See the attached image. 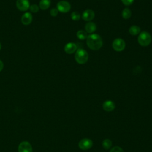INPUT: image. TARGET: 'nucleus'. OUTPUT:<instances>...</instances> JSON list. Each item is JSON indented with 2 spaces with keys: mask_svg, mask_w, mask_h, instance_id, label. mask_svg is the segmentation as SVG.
Here are the masks:
<instances>
[{
  "mask_svg": "<svg viewBox=\"0 0 152 152\" xmlns=\"http://www.w3.org/2000/svg\"><path fill=\"white\" fill-rule=\"evenodd\" d=\"M1 49V43H0V50Z\"/></svg>",
  "mask_w": 152,
  "mask_h": 152,
  "instance_id": "nucleus-25",
  "label": "nucleus"
},
{
  "mask_svg": "<svg viewBox=\"0 0 152 152\" xmlns=\"http://www.w3.org/2000/svg\"><path fill=\"white\" fill-rule=\"evenodd\" d=\"M56 7L58 11L62 13H66L71 9V5L66 1H61L58 2Z\"/></svg>",
  "mask_w": 152,
  "mask_h": 152,
  "instance_id": "nucleus-5",
  "label": "nucleus"
},
{
  "mask_svg": "<svg viewBox=\"0 0 152 152\" xmlns=\"http://www.w3.org/2000/svg\"><path fill=\"white\" fill-rule=\"evenodd\" d=\"M140 31H141L140 28L138 26H135V25H133L131 26L129 29V33L132 36H135L138 34L140 33Z\"/></svg>",
  "mask_w": 152,
  "mask_h": 152,
  "instance_id": "nucleus-15",
  "label": "nucleus"
},
{
  "mask_svg": "<svg viewBox=\"0 0 152 152\" xmlns=\"http://www.w3.org/2000/svg\"><path fill=\"white\" fill-rule=\"evenodd\" d=\"M87 33L83 30H79L77 33V37L80 40H84L87 37Z\"/></svg>",
  "mask_w": 152,
  "mask_h": 152,
  "instance_id": "nucleus-17",
  "label": "nucleus"
},
{
  "mask_svg": "<svg viewBox=\"0 0 152 152\" xmlns=\"http://www.w3.org/2000/svg\"><path fill=\"white\" fill-rule=\"evenodd\" d=\"M122 16L124 19H128L131 16V11L128 8H125L122 12Z\"/></svg>",
  "mask_w": 152,
  "mask_h": 152,
  "instance_id": "nucleus-16",
  "label": "nucleus"
},
{
  "mask_svg": "<svg viewBox=\"0 0 152 152\" xmlns=\"http://www.w3.org/2000/svg\"><path fill=\"white\" fill-rule=\"evenodd\" d=\"M21 23L25 25L30 24L33 20V17L30 12H26L21 17Z\"/></svg>",
  "mask_w": 152,
  "mask_h": 152,
  "instance_id": "nucleus-11",
  "label": "nucleus"
},
{
  "mask_svg": "<svg viewBox=\"0 0 152 152\" xmlns=\"http://www.w3.org/2000/svg\"><path fill=\"white\" fill-rule=\"evenodd\" d=\"M87 46L91 50H97L100 49L103 45L102 37L97 34H91L86 39Z\"/></svg>",
  "mask_w": 152,
  "mask_h": 152,
  "instance_id": "nucleus-1",
  "label": "nucleus"
},
{
  "mask_svg": "<svg viewBox=\"0 0 152 152\" xmlns=\"http://www.w3.org/2000/svg\"><path fill=\"white\" fill-rule=\"evenodd\" d=\"M71 19L74 21H78L81 18V16H80V14L77 12V11H74V12H72L71 14Z\"/></svg>",
  "mask_w": 152,
  "mask_h": 152,
  "instance_id": "nucleus-19",
  "label": "nucleus"
},
{
  "mask_svg": "<svg viewBox=\"0 0 152 152\" xmlns=\"http://www.w3.org/2000/svg\"><path fill=\"white\" fill-rule=\"evenodd\" d=\"M110 152H124V150L122 148H121L119 146H115L114 147H113Z\"/></svg>",
  "mask_w": 152,
  "mask_h": 152,
  "instance_id": "nucleus-21",
  "label": "nucleus"
},
{
  "mask_svg": "<svg viewBox=\"0 0 152 152\" xmlns=\"http://www.w3.org/2000/svg\"><path fill=\"white\" fill-rule=\"evenodd\" d=\"M112 48L115 51L121 52L125 48V42L122 39H115L112 42Z\"/></svg>",
  "mask_w": 152,
  "mask_h": 152,
  "instance_id": "nucleus-4",
  "label": "nucleus"
},
{
  "mask_svg": "<svg viewBox=\"0 0 152 152\" xmlns=\"http://www.w3.org/2000/svg\"><path fill=\"white\" fill-rule=\"evenodd\" d=\"M4 68V64L2 62V61L1 60H0V71H1Z\"/></svg>",
  "mask_w": 152,
  "mask_h": 152,
  "instance_id": "nucleus-24",
  "label": "nucleus"
},
{
  "mask_svg": "<svg viewBox=\"0 0 152 152\" xmlns=\"http://www.w3.org/2000/svg\"><path fill=\"white\" fill-rule=\"evenodd\" d=\"M58 10L57 8H53L52 9H51L50 11V14L51 16L52 17H56L57 16L58 14Z\"/></svg>",
  "mask_w": 152,
  "mask_h": 152,
  "instance_id": "nucleus-22",
  "label": "nucleus"
},
{
  "mask_svg": "<svg viewBox=\"0 0 152 152\" xmlns=\"http://www.w3.org/2000/svg\"><path fill=\"white\" fill-rule=\"evenodd\" d=\"M112 145V141L109 139H105L102 142V145L103 148L106 150L109 149Z\"/></svg>",
  "mask_w": 152,
  "mask_h": 152,
  "instance_id": "nucleus-18",
  "label": "nucleus"
},
{
  "mask_svg": "<svg viewBox=\"0 0 152 152\" xmlns=\"http://www.w3.org/2000/svg\"><path fill=\"white\" fill-rule=\"evenodd\" d=\"M134 0H121V1L122 2V3L126 6H129L130 5H131Z\"/></svg>",
  "mask_w": 152,
  "mask_h": 152,
  "instance_id": "nucleus-23",
  "label": "nucleus"
},
{
  "mask_svg": "<svg viewBox=\"0 0 152 152\" xmlns=\"http://www.w3.org/2000/svg\"><path fill=\"white\" fill-rule=\"evenodd\" d=\"M103 109L107 112H111L114 110L115 107V104L112 100H106L103 103Z\"/></svg>",
  "mask_w": 152,
  "mask_h": 152,
  "instance_id": "nucleus-12",
  "label": "nucleus"
},
{
  "mask_svg": "<svg viewBox=\"0 0 152 152\" xmlns=\"http://www.w3.org/2000/svg\"><path fill=\"white\" fill-rule=\"evenodd\" d=\"M93 146V141L88 138H83L78 142V147L80 149L86 150L90 149Z\"/></svg>",
  "mask_w": 152,
  "mask_h": 152,
  "instance_id": "nucleus-6",
  "label": "nucleus"
},
{
  "mask_svg": "<svg viewBox=\"0 0 152 152\" xmlns=\"http://www.w3.org/2000/svg\"><path fill=\"white\" fill-rule=\"evenodd\" d=\"M17 8L21 11H26L30 8V2L28 0H17Z\"/></svg>",
  "mask_w": 152,
  "mask_h": 152,
  "instance_id": "nucleus-7",
  "label": "nucleus"
},
{
  "mask_svg": "<svg viewBox=\"0 0 152 152\" xmlns=\"http://www.w3.org/2000/svg\"><path fill=\"white\" fill-rule=\"evenodd\" d=\"M29 9L31 12L36 13L39 10V7L38 5H37L36 4H33V5H31V6H30Z\"/></svg>",
  "mask_w": 152,
  "mask_h": 152,
  "instance_id": "nucleus-20",
  "label": "nucleus"
},
{
  "mask_svg": "<svg viewBox=\"0 0 152 152\" xmlns=\"http://www.w3.org/2000/svg\"><path fill=\"white\" fill-rule=\"evenodd\" d=\"M96 28H97V27H96V24L93 22H91V21L88 22L86 24V26H85L86 31L88 33H93L94 31H96Z\"/></svg>",
  "mask_w": 152,
  "mask_h": 152,
  "instance_id": "nucleus-13",
  "label": "nucleus"
},
{
  "mask_svg": "<svg viewBox=\"0 0 152 152\" xmlns=\"http://www.w3.org/2000/svg\"><path fill=\"white\" fill-rule=\"evenodd\" d=\"M138 42L142 46H148L151 42V36L149 33L144 31L140 33L138 37Z\"/></svg>",
  "mask_w": 152,
  "mask_h": 152,
  "instance_id": "nucleus-3",
  "label": "nucleus"
},
{
  "mask_svg": "<svg viewBox=\"0 0 152 152\" xmlns=\"http://www.w3.org/2000/svg\"><path fill=\"white\" fill-rule=\"evenodd\" d=\"M50 5V0H41L39 2V8L42 10H47Z\"/></svg>",
  "mask_w": 152,
  "mask_h": 152,
  "instance_id": "nucleus-14",
  "label": "nucleus"
},
{
  "mask_svg": "<svg viewBox=\"0 0 152 152\" xmlns=\"http://www.w3.org/2000/svg\"><path fill=\"white\" fill-rule=\"evenodd\" d=\"M75 59L79 64L86 63L88 59V54L86 50L83 49H78L75 54Z\"/></svg>",
  "mask_w": 152,
  "mask_h": 152,
  "instance_id": "nucleus-2",
  "label": "nucleus"
},
{
  "mask_svg": "<svg viewBox=\"0 0 152 152\" xmlns=\"http://www.w3.org/2000/svg\"><path fill=\"white\" fill-rule=\"evenodd\" d=\"M95 16L94 12L91 10H85L82 14V18L83 20L86 21H90L92 20Z\"/></svg>",
  "mask_w": 152,
  "mask_h": 152,
  "instance_id": "nucleus-9",
  "label": "nucleus"
},
{
  "mask_svg": "<svg viewBox=\"0 0 152 152\" xmlns=\"http://www.w3.org/2000/svg\"><path fill=\"white\" fill-rule=\"evenodd\" d=\"M77 46L74 43H68L65 45L64 47V50L67 54H72L76 51Z\"/></svg>",
  "mask_w": 152,
  "mask_h": 152,
  "instance_id": "nucleus-10",
  "label": "nucleus"
},
{
  "mask_svg": "<svg viewBox=\"0 0 152 152\" xmlns=\"http://www.w3.org/2000/svg\"><path fill=\"white\" fill-rule=\"evenodd\" d=\"M18 152H33L31 145L28 141L21 142L18 148Z\"/></svg>",
  "mask_w": 152,
  "mask_h": 152,
  "instance_id": "nucleus-8",
  "label": "nucleus"
}]
</instances>
